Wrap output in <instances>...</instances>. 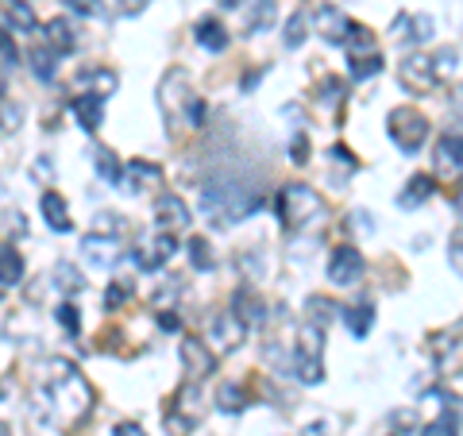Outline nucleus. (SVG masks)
Segmentation results:
<instances>
[{
  "label": "nucleus",
  "instance_id": "nucleus-1",
  "mask_svg": "<svg viewBox=\"0 0 463 436\" xmlns=\"http://www.w3.org/2000/svg\"><path fill=\"white\" fill-rule=\"evenodd\" d=\"M47 405H51V421L54 425H74L85 413L93 410V390L90 383L74 371V363L66 359H47Z\"/></svg>",
  "mask_w": 463,
  "mask_h": 436
},
{
  "label": "nucleus",
  "instance_id": "nucleus-2",
  "mask_svg": "<svg viewBox=\"0 0 463 436\" xmlns=\"http://www.w3.org/2000/svg\"><path fill=\"white\" fill-rule=\"evenodd\" d=\"M263 209V194L248 190V185L240 182H221L213 178L201 185V213L209 216L216 224H228V221H248Z\"/></svg>",
  "mask_w": 463,
  "mask_h": 436
},
{
  "label": "nucleus",
  "instance_id": "nucleus-3",
  "mask_svg": "<svg viewBox=\"0 0 463 436\" xmlns=\"http://www.w3.org/2000/svg\"><path fill=\"white\" fill-rule=\"evenodd\" d=\"M158 105H163V116L166 124H190V128H201L205 124V100L194 93V81L185 70H170L158 85Z\"/></svg>",
  "mask_w": 463,
  "mask_h": 436
},
{
  "label": "nucleus",
  "instance_id": "nucleus-4",
  "mask_svg": "<svg viewBox=\"0 0 463 436\" xmlns=\"http://www.w3.org/2000/svg\"><path fill=\"white\" fill-rule=\"evenodd\" d=\"M279 216H282L286 228L309 232V228H317L325 221V197L306 182H289L279 194Z\"/></svg>",
  "mask_w": 463,
  "mask_h": 436
},
{
  "label": "nucleus",
  "instance_id": "nucleus-5",
  "mask_svg": "<svg viewBox=\"0 0 463 436\" xmlns=\"http://www.w3.org/2000/svg\"><path fill=\"white\" fill-rule=\"evenodd\" d=\"M386 136L402 155H417L429 139V120L410 105H398L386 112Z\"/></svg>",
  "mask_w": 463,
  "mask_h": 436
},
{
  "label": "nucleus",
  "instance_id": "nucleus-6",
  "mask_svg": "<svg viewBox=\"0 0 463 436\" xmlns=\"http://www.w3.org/2000/svg\"><path fill=\"white\" fill-rule=\"evenodd\" d=\"M201 402H205V398H201V386L185 383L178 394H174L170 410H166V432L170 436H190L201 425V417H205V405H201Z\"/></svg>",
  "mask_w": 463,
  "mask_h": 436
},
{
  "label": "nucleus",
  "instance_id": "nucleus-7",
  "mask_svg": "<svg viewBox=\"0 0 463 436\" xmlns=\"http://www.w3.org/2000/svg\"><path fill=\"white\" fill-rule=\"evenodd\" d=\"M174 251H178V240H174V232H163V228H158V232H151V236H143L139 240V247H136V267L139 270H163L166 263H170V259H174Z\"/></svg>",
  "mask_w": 463,
  "mask_h": 436
},
{
  "label": "nucleus",
  "instance_id": "nucleus-8",
  "mask_svg": "<svg viewBox=\"0 0 463 436\" xmlns=\"http://www.w3.org/2000/svg\"><path fill=\"white\" fill-rule=\"evenodd\" d=\"M398 81L410 93H432V85H437V62L425 58V54H410L398 66Z\"/></svg>",
  "mask_w": 463,
  "mask_h": 436
},
{
  "label": "nucleus",
  "instance_id": "nucleus-9",
  "mask_svg": "<svg viewBox=\"0 0 463 436\" xmlns=\"http://www.w3.org/2000/svg\"><path fill=\"white\" fill-rule=\"evenodd\" d=\"M364 279V255H359V247H336L328 259V282L332 286H355Z\"/></svg>",
  "mask_w": 463,
  "mask_h": 436
},
{
  "label": "nucleus",
  "instance_id": "nucleus-10",
  "mask_svg": "<svg viewBox=\"0 0 463 436\" xmlns=\"http://www.w3.org/2000/svg\"><path fill=\"white\" fill-rule=\"evenodd\" d=\"M155 185H163V166L147 163V158H136L120 170V190L124 194H151Z\"/></svg>",
  "mask_w": 463,
  "mask_h": 436
},
{
  "label": "nucleus",
  "instance_id": "nucleus-11",
  "mask_svg": "<svg viewBox=\"0 0 463 436\" xmlns=\"http://www.w3.org/2000/svg\"><path fill=\"white\" fill-rule=\"evenodd\" d=\"M81 259L93 270H112L116 259H120L116 236H105V232H90V236H81Z\"/></svg>",
  "mask_w": 463,
  "mask_h": 436
},
{
  "label": "nucleus",
  "instance_id": "nucleus-12",
  "mask_svg": "<svg viewBox=\"0 0 463 436\" xmlns=\"http://www.w3.org/2000/svg\"><path fill=\"white\" fill-rule=\"evenodd\" d=\"M74 90H78V93L112 97L116 90H120V74H116V70H109V66H97V62H90V66H81L78 74H74Z\"/></svg>",
  "mask_w": 463,
  "mask_h": 436
},
{
  "label": "nucleus",
  "instance_id": "nucleus-13",
  "mask_svg": "<svg viewBox=\"0 0 463 436\" xmlns=\"http://www.w3.org/2000/svg\"><path fill=\"white\" fill-rule=\"evenodd\" d=\"M178 355H182V367L190 379H209V374L216 371V355H213V347L205 340H182L178 347Z\"/></svg>",
  "mask_w": 463,
  "mask_h": 436
},
{
  "label": "nucleus",
  "instance_id": "nucleus-14",
  "mask_svg": "<svg viewBox=\"0 0 463 436\" xmlns=\"http://www.w3.org/2000/svg\"><path fill=\"white\" fill-rule=\"evenodd\" d=\"M352 20L344 16V12L336 5H321L317 8V35H321L325 43H332V47H344L347 35H352Z\"/></svg>",
  "mask_w": 463,
  "mask_h": 436
},
{
  "label": "nucleus",
  "instance_id": "nucleus-15",
  "mask_svg": "<svg viewBox=\"0 0 463 436\" xmlns=\"http://www.w3.org/2000/svg\"><path fill=\"white\" fill-rule=\"evenodd\" d=\"M190 209H185V201L178 194H163L155 201V224L163 228V232H185L190 228Z\"/></svg>",
  "mask_w": 463,
  "mask_h": 436
},
{
  "label": "nucleus",
  "instance_id": "nucleus-16",
  "mask_svg": "<svg viewBox=\"0 0 463 436\" xmlns=\"http://www.w3.org/2000/svg\"><path fill=\"white\" fill-rule=\"evenodd\" d=\"M232 313H236V321H240L243 328L267 321V305H263V298H259L251 286H240L236 294H232Z\"/></svg>",
  "mask_w": 463,
  "mask_h": 436
},
{
  "label": "nucleus",
  "instance_id": "nucleus-17",
  "mask_svg": "<svg viewBox=\"0 0 463 436\" xmlns=\"http://www.w3.org/2000/svg\"><path fill=\"white\" fill-rule=\"evenodd\" d=\"M70 112H74V120L81 124V132H97L100 124H105V97L97 93H78L74 105H70Z\"/></svg>",
  "mask_w": 463,
  "mask_h": 436
},
{
  "label": "nucleus",
  "instance_id": "nucleus-18",
  "mask_svg": "<svg viewBox=\"0 0 463 436\" xmlns=\"http://www.w3.org/2000/svg\"><path fill=\"white\" fill-rule=\"evenodd\" d=\"M209 336L216 340V347H221V352H232V347H240V340H243V325L236 321V313L224 309V313L213 317Z\"/></svg>",
  "mask_w": 463,
  "mask_h": 436
},
{
  "label": "nucleus",
  "instance_id": "nucleus-19",
  "mask_svg": "<svg viewBox=\"0 0 463 436\" xmlns=\"http://www.w3.org/2000/svg\"><path fill=\"white\" fill-rule=\"evenodd\" d=\"M194 39H197V47L201 51H209V54H221V51H228V27L221 24V20H213V16H205V20H197V27H194Z\"/></svg>",
  "mask_w": 463,
  "mask_h": 436
},
{
  "label": "nucleus",
  "instance_id": "nucleus-20",
  "mask_svg": "<svg viewBox=\"0 0 463 436\" xmlns=\"http://www.w3.org/2000/svg\"><path fill=\"white\" fill-rule=\"evenodd\" d=\"M39 209H43V221H47L54 232H70L74 228V221H70V205H66V197L58 194V190H47L39 197Z\"/></svg>",
  "mask_w": 463,
  "mask_h": 436
},
{
  "label": "nucleus",
  "instance_id": "nucleus-21",
  "mask_svg": "<svg viewBox=\"0 0 463 436\" xmlns=\"http://www.w3.org/2000/svg\"><path fill=\"white\" fill-rule=\"evenodd\" d=\"M47 47L62 58V54H74L78 51V32H74V24L70 20H47Z\"/></svg>",
  "mask_w": 463,
  "mask_h": 436
},
{
  "label": "nucleus",
  "instance_id": "nucleus-22",
  "mask_svg": "<svg viewBox=\"0 0 463 436\" xmlns=\"http://www.w3.org/2000/svg\"><path fill=\"white\" fill-rule=\"evenodd\" d=\"M243 5H248V20H243V32L248 35L267 32L274 24V16H279V5H274V0H243Z\"/></svg>",
  "mask_w": 463,
  "mask_h": 436
},
{
  "label": "nucleus",
  "instance_id": "nucleus-23",
  "mask_svg": "<svg viewBox=\"0 0 463 436\" xmlns=\"http://www.w3.org/2000/svg\"><path fill=\"white\" fill-rule=\"evenodd\" d=\"M432 194H437V182H432L429 174H417V178L405 182V190L398 194V205L402 209H417V205H425Z\"/></svg>",
  "mask_w": 463,
  "mask_h": 436
},
{
  "label": "nucleus",
  "instance_id": "nucleus-24",
  "mask_svg": "<svg viewBox=\"0 0 463 436\" xmlns=\"http://www.w3.org/2000/svg\"><path fill=\"white\" fill-rule=\"evenodd\" d=\"M459 163H463V158H459V132L440 136V139H437V170H440V174H452V178H456Z\"/></svg>",
  "mask_w": 463,
  "mask_h": 436
},
{
  "label": "nucleus",
  "instance_id": "nucleus-25",
  "mask_svg": "<svg viewBox=\"0 0 463 436\" xmlns=\"http://www.w3.org/2000/svg\"><path fill=\"white\" fill-rule=\"evenodd\" d=\"M5 16H8V27L12 32H20V35H32L39 20H35V12L27 0H5Z\"/></svg>",
  "mask_w": 463,
  "mask_h": 436
},
{
  "label": "nucleus",
  "instance_id": "nucleus-26",
  "mask_svg": "<svg viewBox=\"0 0 463 436\" xmlns=\"http://www.w3.org/2000/svg\"><path fill=\"white\" fill-rule=\"evenodd\" d=\"M398 24L402 27H410V32H402L398 39H405L410 43V47H421V43H429L432 35H437V24H432V16H398Z\"/></svg>",
  "mask_w": 463,
  "mask_h": 436
},
{
  "label": "nucleus",
  "instance_id": "nucleus-27",
  "mask_svg": "<svg viewBox=\"0 0 463 436\" xmlns=\"http://www.w3.org/2000/svg\"><path fill=\"white\" fill-rule=\"evenodd\" d=\"M340 317H344V325H347V332H352L355 340H364L367 332H371V325H374V309H371L367 301L347 305V309H340Z\"/></svg>",
  "mask_w": 463,
  "mask_h": 436
},
{
  "label": "nucleus",
  "instance_id": "nucleus-28",
  "mask_svg": "<svg viewBox=\"0 0 463 436\" xmlns=\"http://www.w3.org/2000/svg\"><path fill=\"white\" fill-rule=\"evenodd\" d=\"M32 74L39 78V81H54V74H58V54L47 47V43H39V47H32Z\"/></svg>",
  "mask_w": 463,
  "mask_h": 436
},
{
  "label": "nucleus",
  "instance_id": "nucleus-29",
  "mask_svg": "<svg viewBox=\"0 0 463 436\" xmlns=\"http://www.w3.org/2000/svg\"><path fill=\"white\" fill-rule=\"evenodd\" d=\"M24 279V259H20V251L12 243H5L0 247V282L5 286H16Z\"/></svg>",
  "mask_w": 463,
  "mask_h": 436
},
{
  "label": "nucleus",
  "instance_id": "nucleus-30",
  "mask_svg": "<svg viewBox=\"0 0 463 436\" xmlns=\"http://www.w3.org/2000/svg\"><path fill=\"white\" fill-rule=\"evenodd\" d=\"M216 410H221V413H243V410H248V390L224 383L221 390H216Z\"/></svg>",
  "mask_w": 463,
  "mask_h": 436
},
{
  "label": "nucleus",
  "instance_id": "nucleus-31",
  "mask_svg": "<svg viewBox=\"0 0 463 436\" xmlns=\"http://www.w3.org/2000/svg\"><path fill=\"white\" fill-rule=\"evenodd\" d=\"M93 163H97V178L100 182H109V185H120V158H116L109 147H97L93 151Z\"/></svg>",
  "mask_w": 463,
  "mask_h": 436
},
{
  "label": "nucleus",
  "instance_id": "nucleus-32",
  "mask_svg": "<svg viewBox=\"0 0 463 436\" xmlns=\"http://www.w3.org/2000/svg\"><path fill=\"white\" fill-rule=\"evenodd\" d=\"M81 286H85V279H81V270L74 263H58L54 267V289L58 294H78Z\"/></svg>",
  "mask_w": 463,
  "mask_h": 436
},
{
  "label": "nucleus",
  "instance_id": "nucleus-33",
  "mask_svg": "<svg viewBox=\"0 0 463 436\" xmlns=\"http://www.w3.org/2000/svg\"><path fill=\"white\" fill-rule=\"evenodd\" d=\"M347 70H352L355 81H367V78H374V74L383 70V58H379V51H374V54H352Z\"/></svg>",
  "mask_w": 463,
  "mask_h": 436
},
{
  "label": "nucleus",
  "instance_id": "nucleus-34",
  "mask_svg": "<svg viewBox=\"0 0 463 436\" xmlns=\"http://www.w3.org/2000/svg\"><path fill=\"white\" fill-rule=\"evenodd\" d=\"M306 35H309V16H306V12H294V16H289L286 20V47H301V43H306Z\"/></svg>",
  "mask_w": 463,
  "mask_h": 436
},
{
  "label": "nucleus",
  "instance_id": "nucleus-35",
  "mask_svg": "<svg viewBox=\"0 0 463 436\" xmlns=\"http://www.w3.org/2000/svg\"><path fill=\"white\" fill-rule=\"evenodd\" d=\"M306 305H309V325H317V328H325V332H328L332 317H336V305H332L328 298H309Z\"/></svg>",
  "mask_w": 463,
  "mask_h": 436
},
{
  "label": "nucleus",
  "instance_id": "nucleus-36",
  "mask_svg": "<svg viewBox=\"0 0 463 436\" xmlns=\"http://www.w3.org/2000/svg\"><path fill=\"white\" fill-rule=\"evenodd\" d=\"M190 263L197 270H213V247H209V240H201V236L190 240Z\"/></svg>",
  "mask_w": 463,
  "mask_h": 436
},
{
  "label": "nucleus",
  "instance_id": "nucleus-37",
  "mask_svg": "<svg viewBox=\"0 0 463 436\" xmlns=\"http://www.w3.org/2000/svg\"><path fill=\"white\" fill-rule=\"evenodd\" d=\"M54 317H58V325H62L66 332H70V336H78V332H81V313L74 309V305H70V301H62V305H58V309H54Z\"/></svg>",
  "mask_w": 463,
  "mask_h": 436
},
{
  "label": "nucleus",
  "instance_id": "nucleus-38",
  "mask_svg": "<svg viewBox=\"0 0 463 436\" xmlns=\"http://www.w3.org/2000/svg\"><path fill=\"white\" fill-rule=\"evenodd\" d=\"M425 436H459V413L452 410V413L437 417V421H432V425L425 429Z\"/></svg>",
  "mask_w": 463,
  "mask_h": 436
},
{
  "label": "nucleus",
  "instance_id": "nucleus-39",
  "mask_svg": "<svg viewBox=\"0 0 463 436\" xmlns=\"http://www.w3.org/2000/svg\"><path fill=\"white\" fill-rule=\"evenodd\" d=\"M66 8L78 12V16H85V20H100V16H105V0H66Z\"/></svg>",
  "mask_w": 463,
  "mask_h": 436
},
{
  "label": "nucleus",
  "instance_id": "nucleus-40",
  "mask_svg": "<svg viewBox=\"0 0 463 436\" xmlns=\"http://www.w3.org/2000/svg\"><path fill=\"white\" fill-rule=\"evenodd\" d=\"M128 298H132V282H112L109 289H105V305H109V309H116V305H124Z\"/></svg>",
  "mask_w": 463,
  "mask_h": 436
},
{
  "label": "nucleus",
  "instance_id": "nucleus-41",
  "mask_svg": "<svg viewBox=\"0 0 463 436\" xmlns=\"http://www.w3.org/2000/svg\"><path fill=\"white\" fill-rule=\"evenodd\" d=\"M0 66H20V51L8 32H0Z\"/></svg>",
  "mask_w": 463,
  "mask_h": 436
},
{
  "label": "nucleus",
  "instance_id": "nucleus-42",
  "mask_svg": "<svg viewBox=\"0 0 463 436\" xmlns=\"http://www.w3.org/2000/svg\"><path fill=\"white\" fill-rule=\"evenodd\" d=\"M289 158H294L298 166H306V163H309V136H306V132H298L294 143H289Z\"/></svg>",
  "mask_w": 463,
  "mask_h": 436
},
{
  "label": "nucleus",
  "instance_id": "nucleus-43",
  "mask_svg": "<svg viewBox=\"0 0 463 436\" xmlns=\"http://www.w3.org/2000/svg\"><path fill=\"white\" fill-rule=\"evenodd\" d=\"M97 228L105 232V236H120V232H124V221H120L116 213H100V216H97Z\"/></svg>",
  "mask_w": 463,
  "mask_h": 436
},
{
  "label": "nucleus",
  "instance_id": "nucleus-44",
  "mask_svg": "<svg viewBox=\"0 0 463 436\" xmlns=\"http://www.w3.org/2000/svg\"><path fill=\"white\" fill-rule=\"evenodd\" d=\"M328 158H332V163H344V166H352V170L359 166V163H355V155H352V151H347V147H344V143H336V147H332V151H328Z\"/></svg>",
  "mask_w": 463,
  "mask_h": 436
},
{
  "label": "nucleus",
  "instance_id": "nucleus-45",
  "mask_svg": "<svg viewBox=\"0 0 463 436\" xmlns=\"http://www.w3.org/2000/svg\"><path fill=\"white\" fill-rule=\"evenodd\" d=\"M112 436H147L143 432V425H136V421H124V425H116Z\"/></svg>",
  "mask_w": 463,
  "mask_h": 436
},
{
  "label": "nucleus",
  "instance_id": "nucleus-46",
  "mask_svg": "<svg viewBox=\"0 0 463 436\" xmlns=\"http://www.w3.org/2000/svg\"><path fill=\"white\" fill-rule=\"evenodd\" d=\"M459 240H463V236H459V228H456V232H452V247H448V259H452V274H459Z\"/></svg>",
  "mask_w": 463,
  "mask_h": 436
},
{
  "label": "nucleus",
  "instance_id": "nucleus-47",
  "mask_svg": "<svg viewBox=\"0 0 463 436\" xmlns=\"http://www.w3.org/2000/svg\"><path fill=\"white\" fill-rule=\"evenodd\" d=\"M35 178H54V163H51V158H39V163H35Z\"/></svg>",
  "mask_w": 463,
  "mask_h": 436
},
{
  "label": "nucleus",
  "instance_id": "nucleus-48",
  "mask_svg": "<svg viewBox=\"0 0 463 436\" xmlns=\"http://www.w3.org/2000/svg\"><path fill=\"white\" fill-rule=\"evenodd\" d=\"M147 8V0H120V12L124 16H136V12Z\"/></svg>",
  "mask_w": 463,
  "mask_h": 436
},
{
  "label": "nucleus",
  "instance_id": "nucleus-49",
  "mask_svg": "<svg viewBox=\"0 0 463 436\" xmlns=\"http://www.w3.org/2000/svg\"><path fill=\"white\" fill-rule=\"evenodd\" d=\"M456 58H459V51H456V47H444L437 62H440V66H448V70H456Z\"/></svg>",
  "mask_w": 463,
  "mask_h": 436
},
{
  "label": "nucleus",
  "instance_id": "nucleus-50",
  "mask_svg": "<svg viewBox=\"0 0 463 436\" xmlns=\"http://www.w3.org/2000/svg\"><path fill=\"white\" fill-rule=\"evenodd\" d=\"M158 325H163L166 332H178V317H174V313H163V317H158Z\"/></svg>",
  "mask_w": 463,
  "mask_h": 436
},
{
  "label": "nucleus",
  "instance_id": "nucleus-51",
  "mask_svg": "<svg viewBox=\"0 0 463 436\" xmlns=\"http://www.w3.org/2000/svg\"><path fill=\"white\" fill-rule=\"evenodd\" d=\"M5 93H8V78H5V66H0V105H5Z\"/></svg>",
  "mask_w": 463,
  "mask_h": 436
},
{
  "label": "nucleus",
  "instance_id": "nucleus-52",
  "mask_svg": "<svg viewBox=\"0 0 463 436\" xmlns=\"http://www.w3.org/2000/svg\"><path fill=\"white\" fill-rule=\"evenodd\" d=\"M221 5H224V8H236V5H243V0H221Z\"/></svg>",
  "mask_w": 463,
  "mask_h": 436
},
{
  "label": "nucleus",
  "instance_id": "nucleus-53",
  "mask_svg": "<svg viewBox=\"0 0 463 436\" xmlns=\"http://www.w3.org/2000/svg\"><path fill=\"white\" fill-rule=\"evenodd\" d=\"M0 436H12V429L5 425V421H0Z\"/></svg>",
  "mask_w": 463,
  "mask_h": 436
},
{
  "label": "nucleus",
  "instance_id": "nucleus-54",
  "mask_svg": "<svg viewBox=\"0 0 463 436\" xmlns=\"http://www.w3.org/2000/svg\"><path fill=\"white\" fill-rule=\"evenodd\" d=\"M5 294H8V286H5V282H0V301H5Z\"/></svg>",
  "mask_w": 463,
  "mask_h": 436
},
{
  "label": "nucleus",
  "instance_id": "nucleus-55",
  "mask_svg": "<svg viewBox=\"0 0 463 436\" xmlns=\"http://www.w3.org/2000/svg\"><path fill=\"white\" fill-rule=\"evenodd\" d=\"M0 398H5V390H0Z\"/></svg>",
  "mask_w": 463,
  "mask_h": 436
}]
</instances>
